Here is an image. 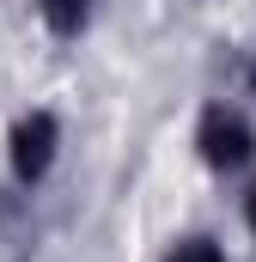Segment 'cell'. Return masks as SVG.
Instances as JSON below:
<instances>
[{
	"label": "cell",
	"instance_id": "obj_1",
	"mask_svg": "<svg viewBox=\"0 0 256 262\" xmlns=\"http://www.w3.org/2000/svg\"><path fill=\"white\" fill-rule=\"evenodd\" d=\"M195 146H201V159H207L214 171H238V165H250V152H256V128L238 110L214 104V110L201 116V128H195Z\"/></svg>",
	"mask_w": 256,
	"mask_h": 262
},
{
	"label": "cell",
	"instance_id": "obj_2",
	"mask_svg": "<svg viewBox=\"0 0 256 262\" xmlns=\"http://www.w3.org/2000/svg\"><path fill=\"white\" fill-rule=\"evenodd\" d=\"M55 146H61V122L49 116V110H31V116H18L12 122V177L18 183H37L49 165H55Z\"/></svg>",
	"mask_w": 256,
	"mask_h": 262
},
{
	"label": "cell",
	"instance_id": "obj_3",
	"mask_svg": "<svg viewBox=\"0 0 256 262\" xmlns=\"http://www.w3.org/2000/svg\"><path fill=\"white\" fill-rule=\"evenodd\" d=\"M37 6H43V18H49L55 37H79L92 25V0H37Z\"/></svg>",
	"mask_w": 256,
	"mask_h": 262
},
{
	"label": "cell",
	"instance_id": "obj_4",
	"mask_svg": "<svg viewBox=\"0 0 256 262\" xmlns=\"http://www.w3.org/2000/svg\"><path fill=\"white\" fill-rule=\"evenodd\" d=\"M165 262H226V256H220V244H207V238H183Z\"/></svg>",
	"mask_w": 256,
	"mask_h": 262
},
{
	"label": "cell",
	"instance_id": "obj_5",
	"mask_svg": "<svg viewBox=\"0 0 256 262\" xmlns=\"http://www.w3.org/2000/svg\"><path fill=\"white\" fill-rule=\"evenodd\" d=\"M244 213H250V232H256V189L244 195Z\"/></svg>",
	"mask_w": 256,
	"mask_h": 262
},
{
	"label": "cell",
	"instance_id": "obj_6",
	"mask_svg": "<svg viewBox=\"0 0 256 262\" xmlns=\"http://www.w3.org/2000/svg\"><path fill=\"white\" fill-rule=\"evenodd\" d=\"M250 92H256V61H250Z\"/></svg>",
	"mask_w": 256,
	"mask_h": 262
}]
</instances>
